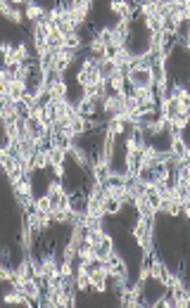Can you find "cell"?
I'll return each mask as SVG.
<instances>
[{"label": "cell", "mask_w": 190, "mask_h": 308, "mask_svg": "<svg viewBox=\"0 0 190 308\" xmlns=\"http://www.w3.org/2000/svg\"><path fill=\"white\" fill-rule=\"evenodd\" d=\"M188 296H190V289L185 287L183 277L174 275V282H171V301H174V306L185 308L188 306Z\"/></svg>", "instance_id": "cell-3"}, {"label": "cell", "mask_w": 190, "mask_h": 308, "mask_svg": "<svg viewBox=\"0 0 190 308\" xmlns=\"http://www.w3.org/2000/svg\"><path fill=\"white\" fill-rule=\"evenodd\" d=\"M188 306H190V296H188Z\"/></svg>", "instance_id": "cell-36"}, {"label": "cell", "mask_w": 190, "mask_h": 308, "mask_svg": "<svg viewBox=\"0 0 190 308\" xmlns=\"http://www.w3.org/2000/svg\"><path fill=\"white\" fill-rule=\"evenodd\" d=\"M0 277H3L5 282H10V285L17 282V273L12 268H8V266H0Z\"/></svg>", "instance_id": "cell-31"}, {"label": "cell", "mask_w": 190, "mask_h": 308, "mask_svg": "<svg viewBox=\"0 0 190 308\" xmlns=\"http://www.w3.org/2000/svg\"><path fill=\"white\" fill-rule=\"evenodd\" d=\"M159 211H164V214H169V216H178V214H181V207H178V204H174L169 197H164V199H162Z\"/></svg>", "instance_id": "cell-28"}, {"label": "cell", "mask_w": 190, "mask_h": 308, "mask_svg": "<svg viewBox=\"0 0 190 308\" xmlns=\"http://www.w3.org/2000/svg\"><path fill=\"white\" fill-rule=\"evenodd\" d=\"M124 128H126V123L117 121V119H110V121H107V131L114 133V135H121V133H124Z\"/></svg>", "instance_id": "cell-32"}, {"label": "cell", "mask_w": 190, "mask_h": 308, "mask_svg": "<svg viewBox=\"0 0 190 308\" xmlns=\"http://www.w3.org/2000/svg\"><path fill=\"white\" fill-rule=\"evenodd\" d=\"M185 47H190V26H188V36H185Z\"/></svg>", "instance_id": "cell-35"}, {"label": "cell", "mask_w": 190, "mask_h": 308, "mask_svg": "<svg viewBox=\"0 0 190 308\" xmlns=\"http://www.w3.org/2000/svg\"><path fill=\"white\" fill-rule=\"evenodd\" d=\"M142 126H145V131H150L152 135H159V133H164L166 128H169V121L162 119V116H157L155 121H142Z\"/></svg>", "instance_id": "cell-23"}, {"label": "cell", "mask_w": 190, "mask_h": 308, "mask_svg": "<svg viewBox=\"0 0 190 308\" xmlns=\"http://www.w3.org/2000/svg\"><path fill=\"white\" fill-rule=\"evenodd\" d=\"M40 285H43V282H40V280H36V277L31 275L22 287H19V292H24L26 296H29V299L33 301V303H38V306H40V301H43V292H40Z\"/></svg>", "instance_id": "cell-6"}, {"label": "cell", "mask_w": 190, "mask_h": 308, "mask_svg": "<svg viewBox=\"0 0 190 308\" xmlns=\"http://www.w3.org/2000/svg\"><path fill=\"white\" fill-rule=\"evenodd\" d=\"M0 159H3V169H5L8 178L19 171V157L17 154H0Z\"/></svg>", "instance_id": "cell-20"}, {"label": "cell", "mask_w": 190, "mask_h": 308, "mask_svg": "<svg viewBox=\"0 0 190 308\" xmlns=\"http://www.w3.org/2000/svg\"><path fill=\"white\" fill-rule=\"evenodd\" d=\"M188 218H190V216H188Z\"/></svg>", "instance_id": "cell-38"}, {"label": "cell", "mask_w": 190, "mask_h": 308, "mask_svg": "<svg viewBox=\"0 0 190 308\" xmlns=\"http://www.w3.org/2000/svg\"><path fill=\"white\" fill-rule=\"evenodd\" d=\"M171 154H174V159H181V157H185V149H188V145H185V140H183V131H171Z\"/></svg>", "instance_id": "cell-10"}, {"label": "cell", "mask_w": 190, "mask_h": 308, "mask_svg": "<svg viewBox=\"0 0 190 308\" xmlns=\"http://www.w3.org/2000/svg\"><path fill=\"white\" fill-rule=\"evenodd\" d=\"M60 97H67V83L62 78H53L50 90H48V100H60Z\"/></svg>", "instance_id": "cell-14"}, {"label": "cell", "mask_w": 190, "mask_h": 308, "mask_svg": "<svg viewBox=\"0 0 190 308\" xmlns=\"http://www.w3.org/2000/svg\"><path fill=\"white\" fill-rule=\"evenodd\" d=\"M0 12H3V15L8 17V19H12V22H22L24 19V12L19 8H12V5H10L8 0H3V3H0Z\"/></svg>", "instance_id": "cell-21"}, {"label": "cell", "mask_w": 190, "mask_h": 308, "mask_svg": "<svg viewBox=\"0 0 190 308\" xmlns=\"http://www.w3.org/2000/svg\"><path fill=\"white\" fill-rule=\"evenodd\" d=\"M24 15L29 17L31 22H38V19H43L48 12L40 8V5H36V3H31V0H26V12H24Z\"/></svg>", "instance_id": "cell-24"}, {"label": "cell", "mask_w": 190, "mask_h": 308, "mask_svg": "<svg viewBox=\"0 0 190 308\" xmlns=\"http://www.w3.org/2000/svg\"><path fill=\"white\" fill-rule=\"evenodd\" d=\"M110 8H112V12L114 15H119V19H133V15H135V5H131V3H124V0H114V3H110Z\"/></svg>", "instance_id": "cell-9"}, {"label": "cell", "mask_w": 190, "mask_h": 308, "mask_svg": "<svg viewBox=\"0 0 190 308\" xmlns=\"http://www.w3.org/2000/svg\"><path fill=\"white\" fill-rule=\"evenodd\" d=\"M45 166H50V147H40L36 152V157H33L31 169L38 171V169H45Z\"/></svg>", "instance_id": "cell-19"}, {"label": "cell", "mask_w": 190, "mask_h": 308, "mask_svg": "<svg viewBox=\"0 0 190 308\" xmlns=\"http://www.w3.org/2000/svg\"><path fill=\"white\" fill-rule=\"evenodd\" d=\"M145 194H148V201H150V207L159 214V207H162V199H164V197H162V194H159L155 187H148V190H145Z\"/></svg>", "instance_id": "cell-26"}, {"label": "cell", "mask_w": 190, "mask_h": 308, "mask_svg": "<svg viewBox=\"0 0 190 308\" xmlns=\"http://www.w3.org/2000/svg\"><path fill=\"white\" fill-rule=\"evenodd\" d=\"M76 53H79V50H69V47L60 50V53L53 57V71H57V74H64V69H67V67H69V62L76 57Z\"/></svg>", "instance_id": "cell-7"}, {"label": "cell", "mask_w": 190, "mask_h": 308, "mask_svg": "<svg viewBox=\"0 0 190 308\" xmlns=\"http://www.w3.org/2000/svg\"><path fill=\"white\" fill-rule=\"evenodd\" d=\"M110 88L117 95H128L126 92V71L124 69H117L114 74H112V78H110Z\"/></svg>", "instance_id": "cell-11"}, {"label": "cell", "mask_w": 190, "mask_h": 308, "mask_svg": "<svg viewBox=\"0 0 190 308\" xmlns=\"http://www.w3.org/2000/svg\"><path fill=\"white\" fill-rule=\"evenodd\" d=\"M60 270H62V277H64V280H74V261H69V259H62V263H60Z\"/></svg>", "instance_id": "cell-29"}, {"label": "cell", "mask_w": 190, "mask_h": 308, "mask_svg": "<svg viewBox=\"0 0 190 308\" xmlns=\"http://www.w3.org/2000/svg\"><path fill=\"white\" fill-rule=\"evenodd\" d=\"M64 47H69V50H81V47H83L79 31H76V33H71V36H67V43H64Z\"/></svg>", "instance_id": "cell-30"}, {"label": "cell", "mask_w": 190, "mask_h": 308, "mask_svg": "<svg viewBox=\"0 0 190 308\" xmlns=\"http://www.w3.org/2000/svg\"><path fill=\"white\" fill-rule=\"evenodd\" d=\"M124 71H126V83L131 88H155V83H157V71H155L150 62L126 67Z\"/></svg>", "instance_id": "cell-1"}, {"label": "cell", "mask_w": 190, "mask_h": 308, "mask_svg": "<svg viewBox=\"0 0 190 308\" xmlns=\"http://www.w3.org/2000/svg\"><path fill=\"white\" fill-rule=\"evenodd\" d=\"M150 270H152V280H157L162 287L171 289V282H174V273H171V268H166L164 261H162V259H159L155 251L150 254Z\"/></svg>", "instance_id": "cell-2"}, {"label": "cell", "mask_w": 190, "mask_h": 308, "mask_svg": "<svg viewBox=\"0 0 190 308\" xmlns=\"http://www.w3.org/2000/svg\"><path fill=\"white\" fill-rule=\"evenodd\" d=\"M33 209H36V211H40V214H50V211H53V197L45 192L43 197H38V199H36Z\"/></svg>", "instance_id": "cell-25"}, {"label": "cell", "mask_w": 190, "mask_h": 308, "mask_svg": "<svg viewBox=\"0 0 190 308\" xmlns=\"http://www.w3.org/2000/svg\"><path fill=\"white\" fill-rule=\"evenodd\" d=\"M31 249H33V228L29 225V221L24 218V223H22V251L24 254H31Z\"/></svg>", "instance_id": "cell-13"}, {"label": "cell", "mask_w": 190, "mask_h": 308, "mask_svg": "<svg viewBox=\"0 0 190 308\" xmlns=\"http://www.w3.org/2000/svg\"><path fill=\"white\" fill-rule=\"evenodd\" d=\"M148 223H150V218L148 216H140L138 214V221H135L133 225V237L135 242H138V246L142 249V244H145V232H148Z\"/></svg>", "instance_id": "cell-12"}, {"label": "cell", "mask_w": 190, "mask_h": 308, "mask_svg": "<svg viewBox=\"0 0 190 308\" xmlns=\"http://www.w3.org/2000/svg\"><path fill=\"white\" fill-rule=\"evenodd\" d=\"M5 303H19V306H26V308H31L33 306V301L26 296L24 292H19V289H12L10 294H5Z\"/></svg>", "instance_id": "cell-17"}, {"label": "cell", "mask_w": 190, "mask_h": 308, "mask_svg": "<svg viewBox=\"0 0 190 308\" xmlns=\"http://www.w3.org/2000/svg\"><path fill=\"white\" fill-rule=\"evenodd\" d=\"M103 204H105V211H107V214H119V211H121V207H124V201H117V199H112V197H107V194H105L103 197Z\"/></svg>", "instance_id": "cell-27"}, {"label": "cell", "mask_w": 190, "mask_h": 308, "mask_svg": "<svg viewBox=\"0 0 190 308\" xmlns=\"http://www.w3.org/2000/svg\"><path fill=\"white\" fill-rule=\"evenodd\" d=\"M40 263H43V268L50 273L53 268H57V259H55V254H45L43 259H40Z\"/></svg>", "instance_id": "cell-33"}, {"label": "cell", "mask_w": 190, "mask_h": 308, "mask_svg": "<svg viewBox=\"0 0 190 308\" xmlns=\"http://www.w3.org/2000/svg\"><path fill=\"white\" fill-rule=\"evenodd\" d=\"M103 112L107 116H114V114H119V112H121V105H119V97L117 95H114V92H112V95H107V97H105L103 100Z\"/></svg>", "instance_id": "cell-22"}, {"label": "cell", "mask_w": 190, "mask_h": 308, "mask_svg": "<svg viewBox=\"0 0 190 308\" xmlns=\"http://www.w3.org/2000/svg\"><path fill=\"white\" fill-rule=\"evenodd\" d=\"M114 147H117V135L110 131H105V142H103V152H100V157H105V159H110L114 157Z\"/></svg>", "instance_id": "cell-18"}, {"label": "cell", "mask_w": 190, "mask_h": 308, "mask_svg": "<svg viewBox=\"0 0 190 308\" xmlns=\"http://www.w3.org/2000/svg\"><path fill=\"white\" fill-rule=\"evenodd\" d=\"M12 53H15V47L10 45V43H3V55H5V60H8V57H12Z\"/></svg>", "instance_id": "cell-34"}, {"label": "cell", "mask_w": 190, "mask_h": 308, "mask_svg": "<svg viewBox=\"0 0 190 308\" xmlns=\"http://www.w3.org/2000/svg\"><path fill=\"white\" fill-rule=\"evenodd\" d=\"M83 211H86L88 218H105V216H107L103 199H98V197H90V194L86 197V209H83Z\"/></svg>", "instance_id": "cell-8"}, {"label": "cell", "mask_w": 190, "mask_h": 308, "mask_svg": "<svg viewBox=\"0 0 190 308\" xmlns=\"http://www.w3.org/2000/svg\"><path fill=\"white\" fill-rule=\"evenodd\" d=\"M69 157H71V159H74L76 164H79L81 169H90V166H93V159H90V157H88V154L83 152V149H81L79 145L71 147V149H69Z\"/></svg>", "instance_id": "cell-15"}, {"label": "cell", "mask_w": 190, "mask_h": 308, "mask_svg": "<svg viewBox=\"0 0 190 308\" xmlns=\"http://www.w3.org/2000/svg\"><path fill=\"white\" fill-rule=\"evenodd\" d=\"M107 270H105L103 263H93L90 266V285H93L95 292H107Z\"/></svg>", "instance_id": "cell-5"}, {"label": "cell", "mask_w": 190, "mask_h": 308, "mask_svg": "<svg viewBox=\"0 0 190 308\" xmlns=\"http://www.w3.org/2000/svg\"><path fill=\"white\" fill-rule=\"evenodd\" d=\"M64 123H67V126H69L76 135H81V133L93 131V128H100V126H103V121H98V119H88V116H71L69 121H64Z\"/></svg>", "instance_id": "cell-4"}, {"label": "cell", "mask_w": 190, "mask_h": 308, "mask_svg": "<svg viewBox=\"0 0 190 308\" xmlns=\"http://www.w3.org/2000/svg\"><path fill=\"white\" fill-rule=\"evenodd\" d=\"M88 47H90V53L98 57V60H103V57H107V53H110V47H107V43H105L98 33H93V40L88 43Z\"/></svg>", "instance_id": "cell-16"}, {"label": "cell", "mask_w": 190, "mask_h": 308, "mask_svg": "<svg viewBox=\"0 0 190 308\" xmlns=\"http://www.w3.org/2000/svg\"><path fill=\"white\" fill-rule=\"evenodd\" d=\"M188 194H190V190H188Z\"/></svg>", "instance_id": "cell-37"}]
</instances>
